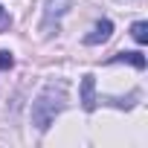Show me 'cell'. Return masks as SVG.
I'll return each instance as SVG.
<instances>
[{"label": "cell", "instance_id": "1", "mask_svg": "<svg viewBox=\"0 0 148 148\" xmlns=\"http://www.w3.org/2000/svg\"><path fill=\"white\" fill-rule=\"evenodd\" d=\"M64 105H67V84L64 82H49L38 93V99L32 102V125L38 131H49V125L64 110Z\"/></svg>", "mask_w": 148, "mask_h": 148}, {"label": "cell", "instance_id": "2", "mask_svg": "<svg viewBox=\"0 0 148 148\" xmlns=\"http://www.w3.org/2000/svg\"><path fill=\"white\" fill-rule=\"evenodd\" d=\"M110 32H113V23L105 18V21H99L96 23V29L90 32V35H84V44L87 47H96V44H105L108 38H110Z\"/></svg>", "mask_w": 148, "mask_h": 148}, {"label": "cell", "instance_id": "3", "mask_svg": "<svg viewBox=\"0 0 148 148\" xmlns=\"http://www.w3.org/2000/svg\"><path fill=\"white\" fill-rule=\"evenodd\" d=\"M82 108L87 113L96 108V79L93 76H84L82 79Z\"/></svg>", "mask_w": 148, "mask_h": 148}, {"label": "cell", "instance_id": "4", "mask_svg": "<svg viewBox=\"0 0 148 148\" xmlns=\"http://www.w3.org/2000/svg\"><path fill=\"white\" fill-rule=\"evenodd\" d=\"M70 6H73V0H49V3H47V12H44V29H47L52 21H58Z\"/></svg>", "mask_w": 148, "mask_h": 148}, {"label": "cell", "instance_id": "5", "mask_svg": "<svg viewBox=\"0 0 148 148\" xmlns=\"http://www.w3.org/2000/svg\"><path fill=\"white\" fill-rule=\"evenodd\" d=\"M131 64V67H136V70H145V55L142 52H119V55H113L110 58V64Z\"/></svg>", "mask_w": 148, "mask_h": 148}, {"label": "cell", "instance_id": "6", "mask_svg": "<svg viewBox=\"0 0 148 148\" xmlns=\"http://www.w3.org/2000/svg\"><path fill=\"white\" fill-rule=\"evenodd\" d=\"M131 38H134L136 44H148V23H145V21H136V23L131 26Z\"/></svg>", "mask_w": 148, "mask_h": 148}, {"label": "cell", "instance_id": "7", "mask_svg": "<svg viewBox=\"0 0 148 148\" xmlns=\"http://www.w3.org/2000/svg\"><path fill=\"white\" fill-rule=\"evenodd\" d=\"M15 67V58L9 49H0V70H12Z\"/></svg>", "mask_w": 148, "mask_h": 148}, {"label": "cell", "instance_id": "8", "mask_svg": "<svg viewBox=\"0 0 148 148\" xmlns=\"http://www.w3.org/2000/svg\"><path fill=\"white\" fill-rule=\"evenodd\" d=\"M3 21H6V9H3V6H0V23H3Z\"/></svg>", "mask_w": 148, "mask_h": 148}]
</instances>
